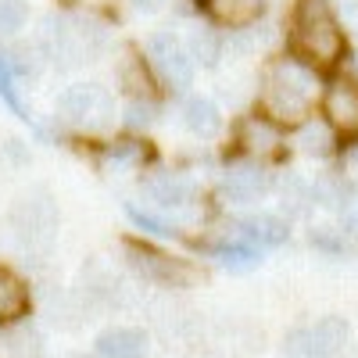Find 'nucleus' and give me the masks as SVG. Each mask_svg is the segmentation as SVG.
Instances as JSON below:
<instances>
[{
  "instance_id": "473e14b6",
  "label": "nucleus",
  "mask_w": 358,
  "mask_h": 358,
  "mask_svg": "<svg viewBox=\"0 0 358 358\" xmlns=\"http://www.w3.org/2000/svg\"><path fill=\"white\" fill-rule=\"evenodd\" d=\"M133 4H136L140 11H158V8L165 4V0H133Z\"/></svg>"
},
{
  "instance_id": "412c9836",
  "label": "nucleus",
  "mask_w": 358,
  "mask_h": 358,
  "mask_svg": "<svg viewBox=\"0 0 358 358\" xmlns=\"http://www.w3.org/2000/svg\"><path fill=\"white\" fill-rule=\"evenodd\" d=\"M219 54H222V40H219L215 29H194V33H190V57H194V62L212 69L219 62Z\"/></svg>"
},
{
  "instance_id": "b1692460",
  "label": "nucleus",
  "mask_w": 358,
  "mask_h": 358,
  "mask_svg": "<svg viewBox=\"0 0 358 358\" xmlns=\"http://www.w3.org/2000/svg\"><path fill=\"white\" fill-rule=\"evenodd\" d=\"M337 229L348 236V241H355V236H358V183L348 190V197H344V204L337 208Z\"/></svg>"
},
{
  "instance_id": "20e7f679",
  "label": "nucleus",
  "mask_w": 358,
  "mask_h": 358,
  "mask_svg": "<svg viewBox=\"0 0 358 358\" xmlns=\"http://www.w3.org/2000/svg\"><path fill=\"white\" fill-rule=\"evenodd\" d=\"M43 47L47 54L54 57L57 65H83L90 62L101 43H104V33H101V25L97 22H90V18H62V15H50L43 22Z\"/></svg>"
},
{
  "instance_id": "7c9ffc66",
  "label": "nucleus",
  "mask_w": 358,
  "mask_h": 358,
  "mask_svg": "<svg viewBox=\"0 0 358 358\" xmlns=\"http://www.w3.org/2000/svg\"><path fill=\"white\" fill-rule=\"evenodd\" d=\"M337 18H341V25H344L348 36H358V0H348Z\"/></svg>"
},
{
  "instance_id": "9b49d317",
  "label": "nucleus",
  "mask_w": 358,
  "mask_h": 358,
  "mask_svg": "<svg viewBox=\"0 0 358 358\" xmlns=\"http://www.w3.org/2000/svg\"><path fill=\"white\" fill-rule=\"evenodd\" d=\"M236 147L262 162V158H273L283 151V126L273 122L265 111H255V115H244L241 122H236Z\"/></svg>"
},
{
  "instance_id": "0eeeda50",
  "label": "nucleus",
  "mask_w": 358,
  "mask_h": 358,
  "mask_svg": "<svg viewBox=\"0 0 358 358\" xmlns=\"http://www.w3.org/2000/svg\"><path fill=\"white\" fill-rule=\"evenodd\" d=\"M319 115L326 118V126H330L341 140L358 143V79L341 76V72L326 79Z\"/></svg>"
},
{
  "instance_id": "393cba45",
  "label": "nucleus",
  "mask_w": 358,
  "mask_h": 358,
  "mask_svg": "<svg viewBox=\"0 0 358 358\" xmlns=\"http://www.w3.org/2000/svg\"><path fill=\"white\" fill-rule=\"evenodd\" d=\"M155 118H158V104L151 97H133V104L126 108L129 129H147V126H155Z\"/></svg>"
},
{
  "instance_id": "2f4dec72",
  "label": "nucleus",
  "mask_w": 358,
  "mask_h": 358,
  "mask_svg": "<svg viewBox=\"0 0 358 358\" xmlns=\"http://www.w3.org/2000/svg\"><path fill=\"white\" fill-rule=\"evenodd\" d=\"M344 165L358 176V143H348V151H344Z\"/></svg>"
},
{
  "instance_id": "aec40b11",
  "label": "nucleus",
  "mask_w": 358,
  "mask_h": 358,
  "mask_svg": "<svg viewBox=\"0 0 358 358\" xmlns=\"http://www.w3.org/2000/svg\"><path fill=\"white\" fill-rule=\"evenodd\" d=\"M215 262L222 268H229V273H248V268H255L262 262V248H255L251 241H233V244H219L215 251Z\"/></svg>"
},
{
  "instance_id": "a878e982",
  "label": "nucleus",
  "mask_w": 358,
  "mask_h": 358,
  "mask_svg": "<svg viewBox=\"0 0 358 358\" xmlns=\"http://www.w3.org/2000/svg\"><path fill=\"white\" fill-rule=\"evenodd\" d=\"M312 244H315L319 251H326V255H348V248H351V241H348L337 226L315 229V233H312Z\"/></svg>"
},
{
  "instance_id": "f8f14e48",
  "label": "nucleus",
  "mask_w": 358,
  "mask_h": 358,
  "mask_svg": "<svg viewBox=\"0 0 358 358\" xmlns=\"http://www.w3.org/2000/svg\"><path fill=\"white\" fill-rule=\"evenodd\" d=\"M147 190H151V197L165 208H187L197 197V183L183 172H158V176L147 179Z\"/></svg>"
},
{
  "instance_id": "c756f323",
  "label": "nucleus",
  "mask_w": 358,
  "mask_h": 358,
  "mask_svg": "<svg viewBox=\"0 0 358 358\" xmlns=\"http://www.w3.org/2000/svg\"><path fill=\"white\" fill-rule=\"evenodd\" d=\"M122 83H126V90H129L133 97H151V83H147V72H143L140 62H129V65H126Z\"/></svg>"
},
{
  "instance_id": "dca6fc26",
  "label": "nucleus",
  "mask_w": 358,
  "mask_h": 358,
  "mask_svg": "<svg viewBox=\"0 0 358 358\" xmlns=\"http://www.w3.org/2000/svg\"><path fill=\"white\" fill-rule=\"evenodd\" d=\"M241 236L251 241L255 248H280L290 236V226L280 215H255V219L241 222Z\"/></svg>"
},
{
  "instance_id": "2eb2a0df",
  "label": "nucleus",
  "mask_w": 358,
  "mask_h": 358,
  "mask_svg": "<svg viewBox=\"0 0 358 358\" xmlns=\"http://www.w3.org/2000/svg\"><path fill=\"white\" fill-rule=\"evenodd\" d=\"M29 312V287L18 273L0 265V322H18Z\"/></svg>"
},
{
  "instance_id": "6ab92c4d",
  "label": "nucleus",
  "mask_w": 358,
  "mask_h": 358,
  "mask_svg": "<svg viewBox=\"0 0 358 358\" xmlns=\"http://www.w3.org/2000/svg\"><path fill=\"white\" fill-rule=\"evenodd\" d=\"M315 204V194H312V183L301 176H283V183H280V208L287 215H305L308 208Z\"/></svg>"
},
{
  "instance_id": "1a4fd4ad",
  "label": "nucleus",
  "mask_w": 358,
  "mask_h": 358,
  "mask_svg": "<svg viewBox=\"0 0 358 358\" xmlns=\"http://www.w3.org/2000/svg\"><path fill=\"white\" fill-rule=\"evenodd\" d=\"M268 190H273V172H268L262 162H255V158L229 162L222 179H219V194L226 201H233V204H255Z\"/></svg>"
},
{
  "instance_id": "c9c22d12",
  "label": "nucleus",
  "mask_w": 358,
  "mask_h": 358,
  "mask_svg": "<svg viewBox=\"0 0 358 358\" xmlns=\"http://www.w3.org/2000/svg\"><path fill=\"white\" fill-rule=\"evenodd\" d=\"M69 358H86V355H69Z\"/></svg>"
},
{
  "instance_id": "39448f33",
  "label": "nucleus",
  "mask_w": 358,
  "mask_h": 358,
  "mask_svg": "<svg viewBox=\"0 0 358 358\" xmlns=\"http://www.w3.org/2000/svg\"><path fill=\"white\" fill-rule=\"evenodd\" d=\"M57 111L79 133H104L115 122V97L97 83H79L57 97Z\"/></svg>"
},
{
  "instance_id": "4be33fe9",
  "label": "nucleus",
  "mask_w": 358,
  "mask_h": 358,
  "mask_svg": "<svg viewBox=\"0 0 358 358\" xmlns=\"http://www.w3.org/2000/svg\"><path fill=\"white\" fill-rule=\"evenodd\" d=\"M0 97H4V104L18 115V118H25L29 122V111H25V104H22V97H18V86H15V69H11V62L4 54H0Z\"/></svg>"
},
{
  "instance_id": "ddd939ff",
  "label": "nucleus",
  "mask_w": 358,
  "mask_h": 358,
  "mask_svg": "<svg viewBox=\"0 0 358 358\" xmlns=\"http://www.w3.org/2000/svg\"><path fill=\"white\" fill-rule=\"evenodd\" d=\"M101 358H147V334L136 326H115L97 337Z\"/></svg>"
},
{
  "instance_id": "f3484780",
  "label": "nucleus",
  "mask_w": 358,
  "mask_h": 358,
  "mask_svg": "<svg viewBox=\"0 0 358 358\" xmlns=\"http://www.w3.org/2000/svg\"><path fill=\"white\" fill-rule=\"evenodd\" d=\"M183 122L194 136L201 140H212L219 129H222V115L215 108V101H208V97H190L187 108H183Z\"/></svg>"
},
{
  "instance_id": "f704fd0d",
  "label": "nucleus",
  "mask_w": 358,
  "mask_h": 358,
  "mask_svg": "<svg viewBox=\"0 0 358 358\" xmlns=\"http://www.w3.org/2000/svg\"><path fill=\"white\" fill-rule=\"evenodd\" d=\"M351 65H355V79H358V50L351 54Z\"/></svg>"
},
{
  "instance_id": "f03ea898",
  "label": "nucleus",
  "mask_w": 358,
  "mask_h": 358,
  "mask_svg": "<svg viewBox=\"0 0 358 358\" xmlns=\"http://www.w3.org/2000/svg\"><path fill=\"white\" fill-rule=\"evenodd\" d=\"M290 40L301 62L322 69H337L348 54V33L341 18L334 15L330 0H297L294 22H290Z\"/></svg>"
},
{
  "instance_id": "6e6552de",
  "label": "nucleus",
  "mask_w": 358,
  "mask_h": 358,
  "mask_svg": "<svg viewBox=\"0 0 358 358\" xmlns=\"http://www.w3.org/2000/svg\"><path fill=\"white\" fill-rule=\"evenodd\" d=\"M147 65L172 94H183L194 83V57L172 33H155L147 40Z\"/></svg>"
},
{
  "instance_id": "cd10ccee",
  "label": "nucleus",
  "mask_w": 358,
  "mask_h": 358,
  "mask_svg": "<svg viewBox=\"0 0 358 358\" xmlns=\"http://www.w3.org/2000/svg\"><path fill=\"white\" fill-rule=\"evenodd\" d=\"M104 158L108 162H118V165H126V162H143L147 158V147L136 143V140H115L104 147Z\"/></svg>"
},
{
  "instance_id": "a211bd4d",
  "label": "nucleus",
  "mask_w": 358,
  "mask_h": 358,
  "mask_svg": "<svg viewBox=\"0 0 358 358\" xmlns=\"http://www.w3.org/2000/svg\"><path fill=\"white\" fill-rule=\"evenodd\" d=\"M204 8L226 25H251L262 15L265 0H204Z\"/></svg>"
},
{
  "instance_id": "423d86ee",
  "label": "nucleus",
  "mask_w": 358,
  "mask_h": 358,
  "mask_svg": "<svg viewBox=\"0 0 358 358\" xmlns=\"http://www.w3.org/2000/svg\"><path fill=\"white\" fill-rule=\"evenodd\" d=\"M344 344H348V322L341 315H322L287 334L283 358H337Z\"/></svg>"
},
{
  "instance_id": "5701e85b",
  "label": "nucleus",
  "mask_w": 358,
  "mask_h": 358,
  "mask_svg": "<svg viewBox=\"0 0 358 358\" xmlns=\"http://www.w3.org/2000/svg\"><path fill=\"white\" fill-rule=\"evenodd\" d=\"M126 215H129L143 233H151V236H165V241H176V236H179V229H176V226L162 222V219H158V215H151V212H140L136 204H126Z\"/></svg>"
},
{
  "instance_id": "7ed1b4c3",
  "label": "nucleus",
  "mask_w": 358,
  "mask_h": 358,
  "mask_svg": "<svg viewBox=\"0 0 358 358\" xmlns=\"http://www.w3.org/2000/svg\"><path fill=\"white\" fill-rule=\"evenodd\" d=\"M11 229H15L22 255L43 258L54 248V236H57V208H54L50 194L47 190L22 194L11 208Z\"/></svg>"
},
{
  "instance_id": "4468645a",
  "label": "nucleus",
  "mask_w": 358,
  "mask_h": 358,
  "mask_svg": "<svg viewBox=\"0 0 358 358\" xmlns=\"http://www.w3.org/2000/svg\"><path fill=\"white\" fill-rule=\"evenodd\" d=\"M294 143H297V151L301 155H308V158H330L334 151H337V143H341V136L326 126V118L319 115H312L308 122H301L294 129Z\"/></svg>"
},
{
  "instance_id": "c85d7f7f",
  "label": "nucleus",
  "mask_w": 358,
  "mask_h": 358,
  "mask_svg": "<svg viewBox=\"0 0 358 358\" xmlns=\"http://www.w3.org/2000/svg\"><path fill=\"white\" fill-rule=\"evenodd\" d=\"M25 25V4L22 0H0V33H15Z\"/></svg>"
},
{
  "instance_id": "bb28decb",
  "label": "nucleus",
  "mask_w": 358,
  "mask_h": 358,
  "mask_svg": "<svg viewBox=\"0 0 358 358\" xmlns=\"http://www.w3.org/2000/svg\"><path fill=\"white\" fill-rule=\"evenodd\" d=\"M11 358H43V341L36 330H18L8 344Z\"/></svg>"
},
{
  "instance_id": "72a5a7b5",
  "label": "nucleus",
  "mask_w": 358,
  "mask_h": 358,
  "mask_svg": "<svg viewBox=\"0 0 358 358\" xmlns=\"http://www.w3.org/2000/svg\"><path fill=\"white\" fill-rule=\"evenodd\" d=\"M69 4H104V0H69Z\"/></svg>"
},
{
  "instance_id": "9d476101",
  "label": "nucleus",
  "mask_w": 358,
  "mask_h": 358,
  "mask_svg": "<svg viewBox=\"0 0 358 358\" xmlns=\"http://www.w3.org/2000/svg\"><path fill=\"white\" fill-rule=\"evenodd\" d=\"M126 255L143 280L162 283V287H187L197 276L183 258H172V255H165L158 248H147V244H126Z\"/></svg>"
},
{
  "instance_id": "f257e3e1",
  "label": "nucleus",
  "mask_w": 358,
  "mask_h": 358,
  "mask_svg": "<svg viewBox=\"0 0 358 358\" xmlns=\"http://www.w3.org/2000/svg\"><path fill=\"white\" fill-rule=\"evenodd\" d=\"M322 90H326V83L319 79V69L301 62L297 54H287V57H273L265 65L258 104L273 122L297 129L322 104Z\"/></svg>"
}]
</instances>
